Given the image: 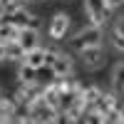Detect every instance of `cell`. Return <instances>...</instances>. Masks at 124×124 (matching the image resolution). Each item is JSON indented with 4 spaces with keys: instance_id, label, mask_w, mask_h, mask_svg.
I'll list each match as a JSON object with an SVG mask.
<instances>
[{
    "instance_id": "5bb4252c",
    "label": "cell",
    "mask_w": 124,
    "mask_h": 124,
    "mask_svg": "<svg viewBox=\"0 0 124 124\" xmlns=\"http://www.w3.org/2000/svg\"><path fill=\"white\" fill-rule=\"evenodd\" d=\"M104 122H124V109H119V104H117L114 109H109V112H107Z\"/></svg>"
},
{
    "instance_id": "8992f818",
    "label": "cell",
    "mask_w": 124,
    "mask_h": 124,
    "mask_svg": "<svg viewBox=\"0 0 124 124\" xmlns=\"http://www.w3.org/2000/svg\"><path fill=\"white\" fill-rule=\"evenodd\" d=\"M17 40H20V45H23L27 52L35 50V47H40V32H37V27H20Z\"/></svg>"
},
{
    "instance_id": "2e32d148",
    "label": "cell",
    "mask_w": 124,
    "mask_h": 124,
    "mask_svg": "<svg viewBox=\"0 0 124 124\" xmlns=\"http://www.w3.org/2000/svg\"><path fill=\"white\" fill-rule=\"evenodd\" d=\"M107 5H109V10H117L124 5V0H107Z\"/></svg>"
},
{
    "instance_id": "6da1fadb",
    "label": "cell",
    "mask_w": 124,
    "mask_h": 124,
    "mask_svg": "<svg viewBox=\"0 0 124 124\" xmlns=\"http://www.w3.org/2000/svg\"><path fill=\"white\" fill-rule=\"evenodd\" d=\"M102 40H104V30L99 25H87L75 32V37H70V45L77 50H85V47H92V45H102Z\"/></svg>"
},
{
    "instance_id": "44dd1931",
    "label": "cell",
    "mask_w": 124,
    "mask_h": 124,
    "mask_svg": "<svg viewBox=\"0 0 124 124\" xmlns=\"http://www.w3.org/2000/svg\"><path fill=\"white\" fill-rule=\"evenodd\" d=\"M5 3H8V0H5Z\"/></svg>"
},
{
    "instance_id": "277c9868",
    "label": "cell",
    "mask_w": 124,
    "mask_h": 124,
    "mask_svg": "<svg viewBox=\"0 0 124 124\" xmlns=\"http://www.w3.org/2000/svg\"><path fill=\"white\" fill-rule=\"evenodd\" d=\"M67 30H70V15L67 13H57L52 20H50L47 35L52 37V40H65L67 37Z\"/></svg>"
},
{
    "instance_id": "3957f363",
    "label": "cell",
    "mask_w": 124,
    "mask_h": 124,
    "mask_svg": "<svg viewBox=\"0 0 124 124\" xmlns=\"http://www.w3.org/2000/svg\"><path fill=\"white\" fill-rule=\"evenodd\" d=\"M79 57H82V65H85L87 70H99L104 67V47L102 45H92V47H85L79 50Z\"/></svg>"
},
{
    "instance_id": "4fadbf2b",
    "label": "cell",
    "mask_w": 124,
    "mask_h": 124,
    "mask_svg": "<svg viewBox=\"0 0 124 124\" xmlns=\"http://www.w3.org/2000/svg\"><path fill=\"white\" fill-rule=\"evenodd\" d=\"M109 42H112V47H114L117 52H124V35H119V32H114V30H112Z\"/></svg>"
},
{
    "instance_id": "7c38bea8",
    "label": "cell",
    "mask_w": 124,
    "mask_h": 124,
    "mask_svg": "<svg viewBox=\"0 0 124 124\" xmlns=\"http://www.w3.org/2000/svg\"><path fill=\"white\" fill-rule=\"evenodd\" d=\"M99 97H102V89H99L97 85H89V87L82 89V99H85V104H87V107H92Z\"/></svg>"
},
{
    "instance_id": "8fae6325",
    "label": "cell",
    "mask_w": 124,
    "mask_h": 124,
    "mask_svg": "<svg viewBox=\"0 0 124 124\" xmlns=\"http://www.w3.org/2000/svg\"><path fill=\"white\" fill-rule=\"evenodd\" d=\"M37 72H40V70H35L32 65H27V62H20V70H17V79L23 82V85H30V82H35Z\"/></svg>"
},
{
    "instance_id": "9c48e42d",
    "label": "cell",
    "mask_w": 124,
    "mask_h": 124,
    "mask_svg": "<svg viewBox=\"0 0 124 124\" xmlns=\"http://www.w3.org/2000/svg\"><path fill=\"white\" fill-rule=\"evenodd\" d=\"M27 65H32L35 70H42L47 65V47H35V50H30L27 57H25Z\"/></svg>"
},
{
    "instance_id": "ac0fdd59",
    "label": "cell",
    "mask_w": 124,
    "mask_h": 124,
    "mask_svg": "<svg viewBox=\"0 0 124 124\" xmlns=\"http://www.w3.org/2000/svg\"><path fill=\"white\" fill-rule=\"evenodd\" d=\"M5 17V0H0V20Z\"/></svg>"
},
{
    "instance_id": "e0dca14e",
    "label": "cell",
    "mask_w": 124,
    "mask_h": 124,
    "mask_svg": "<svg viewBox=\"0 0 124 124\" xmlns=\"http://www.w3.org/2000/svg\"><path fill=\"white\" fill-rule=\"evenodd\" d=\"M0 60H8V52H5V45L0 42Z\"/></svg>"
},
{
    "instance_id": "5b68a950",
    "label": "cell",
    "mask_w": 124,
    "mask_h": 124,
    "mask_svg": "<svg viewBox=\"0 0 124 124\" xmlns=\"http://www.w3.org/2000/svg\"><path fill=\"white\" fill-rule=\"evenodd\" d=\"M72 57L65 55V52H57L55 60H52V65H50V70H52V77L62 79V77H72Z\"/></svg>"
},
{
    "instance_id": "ffe728a7",
    "label": "cell",
    "mask_w": 124,
    "mask_h": 124,
    "mask_svg": "<svg viewBox=\"0 0 124 124\" xmlns=\"http://www.w3.org/2000/svg\"><path fill=\"white\" fill-rule=\"evenodd\" d=\"M23 3H27V0H23Z\"/></svg>"
},
{
    "instance_id": "30bf717a",
    "label": "cell",
    "mask_w": 124,
    "mask_h": 124,
    "mask_svg": "<svg viewBox=\"0 0 124 124\" xmlns=\"http://www.w3.org/2000/svg\"><path fill=\"white\" fill-rule=\"evenodd\" d=\"M5 52H8V60H13V62H25V57H27V50L20 45V40L8 42L5 45Z\"/></svg>"
},
{
    "instance_id": "d6986e66",
    "label": "cell",
    "mask_w": 124,
    "mask_h": 124,
    "mask_svg": "<svg viewBox=\"0 0 124 124\" xmlns=\"http://www.w3.org/2000/svg\"><path fill=\"white\" fill-rule=\"evenodd\" d=\"M0 97H3V89H0Z\"/></svg>"
},
{
    "instance_id": "9a60e30c",
    "label": "cell",
    "mask_w": 124,
    "mask_h": 124,
    "mask_svg": "<svg viewBox=\"0 0 124 124\" xmlns=\"http://www.w3.org/2000/svg\"><path fill=\"white\" fill-rule=\"evenodd\" d=\"M114 32L124 35V15H119V17H117V23H114Z\"/></svg>"
},
{
    "instance_id": "ba28073f",
    "label": "cell",
    "mask_w": 124,
    "mask_h": 124,
    "mask_svg": "<svg viewBox=\"0 0 124 124\" xmlns=\"http://www.w3.org/2000/svg\"><path fill=\"white\" fill-rule=\"evenodd\" d=\"M112 92L117 97L124 94V62H117L112 67Z\"/></svg>"
},
{
    "instance_id": "52a82bcc",
    "label": "cell",
    "mask_w": 124,
    "mask_h": 124,
    "mask_svg": "<svg viewBox=\"0 0 124 124\" xmlns=\"http://www.w3.org/2000/svg\"><path fill=\"white\" fill-rule=\"evenodd\" d=\"M17 35H20V27L13 23V20H0V42L3 45H8V42H13V40H17Z\"/></svg>"
},
{
    "instance_id": "7a4b0ae2",
    "label": "cell",
    "mask_w": 124,
    "mask_h": 124,
    "mask_svg": "<svg viewBox=\"0 0 124 124\" xmlns=\"http://www.w3.org/2000/svg\"><path fill=\"white\" fill-rule=\"evenodd\" d=\"M85 13H87L92 25L104 27L107 15H109V5H107V0H85Z\"/></svg>"
}]
</instances>
